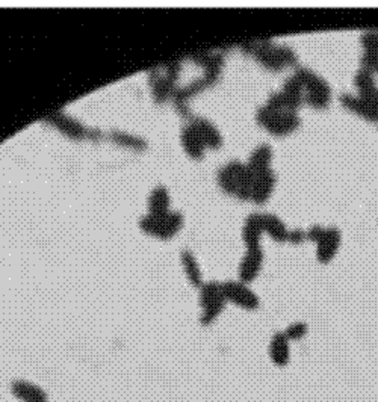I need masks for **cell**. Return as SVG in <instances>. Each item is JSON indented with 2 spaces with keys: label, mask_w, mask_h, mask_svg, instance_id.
I'll list each match as a JSON object with an SVG mask.
<instances>
[{
  "label": "cell",
  "mask_w": 378,
  "mask_h": 402,
  "mask_svg": "<svg viewBox=\"0 0 378 402\" xmlns=\"http://www.w3.org/2000/svg\"><path fill=\"white\" fill-rule=\"evenodd\" d=\"M255 172L248 165L240 161H230L223 168H219L218 182L227 194L238 199H251V187H253Z\"/></svg>",
  "instance_id": "6da1fadb"
},
{
  "label": "cell",
  "mask_w": 378,
  "mask_h": 402,
  "mask_svg": "<svg viewBox=\"0 0 378 402\" xmlns=\"http://www.w3.org/2000/svg\"><path fill=\"white\" fill-rule=\"evenodd\" d=\"M256 120L262 127L276 137L288 135L301 126V117L297 111H283L268 105L260 106L256 112Z\"/></svg>",
  "instance_id": "7a4b0ae2"
},
{
  "label": "cell",
  "mask_w": 378,
  "mask_h": 402,
  "mask_svg": "<svg viewBox=\"0 0 378 402\" xmlns=\"http://www.w3.org/2000/svg\"><path fill=\"white\" fill-rule=\"evenodd\" d=\"M253 54L264 67L269 70H283L288 65H295L298 63V56L295 50L286 44H276L274 41H259L253 47Z\"/></svg>",
  "instance_id": "3957f363"
},
{
  "label": "cell",
  "mask_w": 378,
  "mask_h": 402,
  "mask_svg": "<svg viewBox=\"0 0 378 402\" xmlns=\"http://www.w3.org/2000/svg\"><path fill=\"white\" fill-rule=\"evenodd\" d=\"M306 238L317 244V259L321 263L330 262L342 242V234L336 227L312 225L306 230Z\"/></svg>",
  "instance_id": "277c9868"
},
{
  "label": "cell",
  "mask_w": 378,
  "mask_h": 402,
  "mask_svg": "<svg viewBox=\"0 0 378 402\" xmlns=\"http://www.w3.org/2000/svg\"><path fill=\"white\" fill-rule=\"evenodd\" d=\"M227 300L223 292V283L211 282L205 283L200 287V307L202 318L200 321L203 325L214 324L218 316L223 313Z\"/></svg>",
  "instance_id": "5b68a950"
},
{
  "label": "cell",
  "mask_w": 378,
  "mask_h": 402,
  "mask_svg": "<svg viewBox=\"0 0 378 402\" xmlns=\"http://www.w3.org/2000/svg\"><path fill=\"white\" fill-rule=\"evenodd\" d=\"M223 292L227 303H233L240 308H245V310H255L260 304L259 296L250 289L247 283L239 280L224 282Z\"/></svg>",
  "instance_id": "8992f818"
},
{
  "label": "cell",
  "mask_w": 378,
  "mask_h": 402,
  "mask_svg": "<svg viewBox=\"0 0 378 402\" xmlns=\"http://www.w3.org/2000/svg\"><path fill=\"white\" fill-rule=\"evenodd\" d=\"M181 225V216L171 213L170 211L164 213H150L142 221V229L154 236H159V238H168V236L174 234Z\"/></svg>",
  "instance_id": "52a82bcc"
},
{
  "label": "cell",
  "mask_w": 378,
  "mask_h": 402,
  "mask_svg": "<svg viewBox=\"0 0 378 402\" xmlns=\"http://www.w3.org/2000/svg\"><path fill=\"white\" fill-rule=\"evenodd\" d=\"M341 103L346 108L355 113H359L360 117L377 123L378 120V103L372 99H366L363 96H359L355 92H345L341 96Z\"/></svg>",
  "instance_id": "ba28073f"
},
{
  "label": "cell",
  "mask_w": 378,
  "mask_h": 402,
  "mask_svg": "<svg viewBox=\"0 0 378 402\" xmlns=\"http://www.w3.org/2000/svg\"><path fill=\"white\" fill-rule=\"evenodd\" d=\"M304 87V94H331V87L317 71L306 67L297 65L293 70Z\"/></svg>",
  "instance_id": "9c48e42d"
},
{
  "label": "cell",
  "mask_w": 378,
  "mask_h": 402,
  "mask_svg": "<svg viewBox=\"0 0 378 402\" xmlns=\"http://www.w3.org/2000/svg\"><path fill=\"white\" fill-rule=\"evenodd\" d=\"M262 265H264V250H262V246L247 249V253L239 263V282L247 284L253 282L259 275Z\"/></svg>",
  "instance_id": "30bf717a"
},
{
  "label": "cell",
  "mask_w": 378,
  "mask_h": 402,
  "mask_svg": "<svg viewBox=\"0 0 378 402\" xmlns=\"http://www.w3.org/2000/svg\"><path fill=\"white\" fill-rule=\"evenodd\" d=\"M276 182L277 176L272 168L255 174L253 187H251V200L257 204L265 203L271 197L272 191H274Z\"/></svg>",
  "instance_id": "8fae6325"
},
{
  "label": "cell",
  "mask_w": 378,
  "mask_h": 402,
  "mask_svg": "<svg viewBox=\"0 0 378 402\" xmlns=\"http://www.w3.org/2000/svg\"><path fill=\"white\" fill-rule=\"evenodd\" d=\"M11 394L22 402H47V394L39 386L26 379H16L11 384Z\"/></svg>",
  "instance_id": "7c38bea8"
},
{
  "label": "cell",
  "mask_w": 378,
  "mask_h": 402,
  "mask_svg": "<svg viewBox=\"0 0 378 402\" xmlns=\"http://www.w3.org/2000/svg\"><path fill=\"white\" fill-rule=\"evenodd\" d=\"M291 340L286 337L285 332H277L271 337L269 342V358L271 362L279 368L288 366L291 360Z\"/></svg>",
  "instance_id": "4fadbf2b"
},
{
  "label": "cell",
  "mask_w": 378,
  "mask_h": 402,
  "mask_svg": "<svg viewBox=\"0 0 378 402\" xmlns=\"http://www.w3.org/2000/svg\"><path fill=\"white\" fill-rule=\"evenodd\" d=\"M264 222H262V212L250 213L243 227V241L247 249H256L260 246L262 234H264Z\"/></svg>",
  "instance_id": "5bb4252c"
},
{
  "label": "cell",
  "mask_w": 378,
  "mask_h": 402,
  "mask_svg": "<svg viewBox=\"0 0 378 402\" xmlns=\"http://www.w3.org/2000/svg\"><path fill=\"white\" fill-rule=\"evenodd\" d=\"M304 103V96L300 94H292V92L283 91L281 88L271 92L267 99L265 105L276 108V109H283V111H297L303 106Z\"/></svg>",
  "instance_id": "9a60e30c"
},
{
  "label": "cell",
  "mask_w": 378,
  "mask_h": 402,
  "mask_svg": "<svg viewBox=\"0 0 378 402\" xmlns=\"http://www.w3.org/2000/svg\"><path fill=\"white\" fill-rule=\"evenodd\" d=\"M262 222H264V232L268 233L272 239L277 242L289 241L291 230L280 216H277L276 213L262 212Z\"/></svg>",
  "instance_id": "2e32d148"
},
{
  "label": "cell",
  "mask_w": 378,
  "mask_h": 402,
  "mask_svg": "<svg viewBox=\"0 0 378 402\" xmlns=\"http://www.w3.org/2000/svg\"><path fill=\"white\" fill-rule=\"evenodd\" d=\"M354 87L357 89V94L363 96L366 99H372L377 101L378 97V87L375 82V75L371 73L370 70L359 68L354 75Z\"/></svg>",
  "instance_id": "e0dca14e"
},
{
  "label": "cell",
  "mask_w": 378,
  "mask_h": 402,
  "mask_svg": "<svg viewBox=\"0 0 378 402\" xmlns=\"http://www.w3.org/2000/svg\"><path fill=\"white\" fill-rule=\"evenodd\" d=\"M272 149L268 144H260L250 154V159L247 162L248 168L253 171L255 174L267 171L271 168V161H272Z\"/></svg>",
  "instance_id": "ac0fdd59"
},
{
  "label": "cell",
  "mask_w": 378,
  "mask_h": 402,
  "mask_svg": "<svg viewBox=\"0 0 378 402\" xmlns=\"http://www.w3.org/2000/svg\"><path fill=\"white\" fill-rule=\"evenodd\" d=\"M183 146L185 150L191 154L193 158H202L205 154V150L207 149L206 142L203 141L202 135L198 133L193 123L183 132Z\"/></svg>",
  "instance_id": "d6986e66"
},
{
  "label": "cell",
  "mask_w": 378,
  "mask_h": 402,
  "mask_svg": "<svg viewBox=\"0 0 378 402\" xmlns=\"http://www.w3.org/2000/svg\"><path fill=\"white\" fill-rule=\"evenodd\" d=\"M193 125L195 126V129L200 133L203 141L206 142L207 147H212L217 149L223 144V137H221V132L217 129V126L214 123H211L209 120L200 118V120H195L193 121Z\"/></svg>",
  "instance_id": "ffe728a7"
},
{
  "label": "cell",
  "mask_w": 378,
  "mask_h": 402,
  "mask_svg": "<svg viewBox=\"0 0 378 402\" xmlns=\"http://www.w3.org/2000/svg\"><path fill=\"white\" fill-rule=\"evenodd\" d=\"M149 206L150 213L168 212V208H170V195H168V191L162 187H157L150 195Z\"/></svg>",
  "instance_id": "44dd1931"
},
{
  "label": "cell",
  "mask_w": 378,
  "mask_h": 402,
  "mask_svg": "<svg viewBox=\"0 0 378 402\" xmlns=\"http://www.w3.org/2000/svg\"><path fill=\"white\" fill-rule=\"evenodd\" d=\"M183 268H185V274L188 277V280L191 282L194 286L202 287L203 282H202L200 266H198L197 260L194 259V256L191 253H183Z\"/></svg>",
  "instance_id": "7402d4cb"
},
{
  "label": "cell",
  "mask_w": 378,
  "mask_h": 402,
  "mask_svg": "<svg viewBox=\"0 0 378 402\" xmlns=\"http://www.w3.org/2000/svg\"><path fill=\"white\" fill-rule=\"evenodd\" d=\"M360 67L370 70L371 73H378V50H363L360 56Z\"/></svg>",
  "instance_id": "603a6c76"
},
{
  "label": "cell",
  "mask_w": 378,
  "mask_h": 402,
  "mask_svg": "<svg viewBox=\"0 0 378 402\" xmlns=\"http://www.w3.org/2000/svg\"><path fill=\"white\" fill-rule=\"evenodd\" d=\"M281 89L286 91V92H292V94L304 96V87H303V84H301L300 77H298L295 73L289 75L285 80H283Z\"/></svg>",
  "instance_id": "cb8c5ba5"
},
{
  "label": "cell",
  "mask_w": 378,
  "mask_h": 402,
  "mask_svg": "<svg viewBox=\"0 0 378 402\" xmlns=\"http://www.w3.org/2000/svg\"><path fill=\"white\" fill-rule=\"evenodd\" d=\"M285 334L291 340V342H292V340H300V339H303L304 336L307 334V324L301 322V321L293 322V324H291L285 329Z\"/></svg>",
  "instance_id": "d4e9b609"
},
{
  "label": "cell",
  "mask_w": 378,
  "mask_h": 402,
  "mask_svg": "<svg viewBox=\"0 0 378 402\" xmlns=\"http://www.w3.org/2000/svg\"><path fill=\"white\" fill-rule=\"evenodd\" d=\"M304 238H306V232L297 229V230H291L289 233V241L292 242H301Z\"/></svg>",
  "instance_id": "484cf974"
}]
</instances>
